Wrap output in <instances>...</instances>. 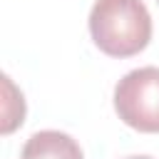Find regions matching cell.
<instances>
[{"label":"cell","mask_w":159,"mask_h":159,"mask_svg":"<svg viewBox=\"0 0 159 159\" xmlns=\"http://www.w3.org/2000/svg\"><path fill=\"white\" fill-rule=\"evenodd\" d=\"M157 2H159V0H157Z\"/></svg>","instance_id":"obj_6"},{"label":"cell","mask_w":159,"mask_h":159,"mask_svg":"<svg viewBox=\"0 0 159 159\" xmlns=\"http://www.w3.org/2000/svg\"><path fill=\"white\" fill-rule=\"evenodd\" d=\"M25 119V99L22 92L12 84L7 75H2V119H0V132L10 134L15 132Z\"/></svg>","instance_id":"obj_4"},{"label":"cell","mask_w":159,"mask_h":159,"mask_svg":"<svg viewBox=\"0 0 159 159\" xmlns=\"http://www.w3.org/2000/svg\"><path fill=\"white\" fill-rule=\"evenodd\" d=\"M20 159H84V157L80 144L70 134L60 129H42L25 142Z\"/></svg>","instance_id":"obj_3"},{"label":"cell","mask_w":159,"mask_h":159,"mask_svg":"<svg viewBox=\"0 0 159 159\" xmlns=\"http://www.w3.org/2000/svg\"><path fill=\"white\" fill-rule=\"evenodd\" d=\"M89 35L104 55L132 57L152 40V15L142 0H94Z\"/></svg>","instance_id":"obj_1"},{"label":"cell","mask_w":159,"mask_h":159,"mask_svg":"<svg viewBox=\"0 0 159 159\" xmlns=\"http://www.w3.org/2000/svg\"><path fill=\"white\" fill-rule=\"evenodd\" d=\"M114 112L119 119L144 134L159 132V67L127 72L114 87Z\"/></svg>","instance_id":"obj_2"},{"label":"cell","mask_w":159,"mask_h":159,"mask_svg":"<svg viewBox=\"0 0 159 159\" xmlns=\"http://www.w3.org/2000/svg\"><path fill=\"white\" fill-rule=\"evenodd\" d=\"M124 159H152V157H147V154H132V157H124Z\"/></svg>","instance_id":"obj_5"}]
</instances>
